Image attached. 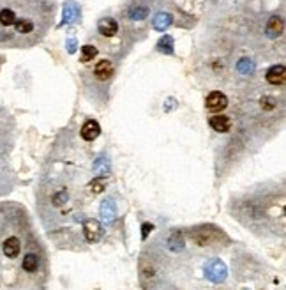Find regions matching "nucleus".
I'll use <instances>...</instances> for the list:
<instances>
[{"label": "nucleus", "mask_w": 286, "mask_h": 290, "mask_svg": "<svg viewBox=\"0 0 286 290\" xmlns=\"http://www.w3.org/2000/svg\"><path fill=\"white\" fill-rule=\"evenodd\" d=\"M237 69H239V73H242V75H249V73L252 71V64L249 62L248 59H242L237 64Z\"/></svg>", "instance_id": "393cba45"}, {"label": "nucleus", "mask_w": 286, "mask_h": 290, "mask_svg": "<svg viewBox=\"0 0 286 290\" xmlns=\"http://www.w3.org/2000/svg\"><path fill=\"white\" fill-rule=\"evenodd\" d=\"M97 55V48L92 46V44H85L83 48H81V53H80V60L81 62H90V60L96 59Z\"/></svg>", "instance_id": "aec40b11"}, {"label": "nucleus", "mask_w": 286, "mask_h": 290, "mask_svg": "<svg viewBox=\"0 0 286 290\" xmlns=\"http://www.w3.org/2000/svg\"><path fill=\"white\" fill-rule=\"evenodd\" d=\"M276 106H278V101H276L274 97L265 96L263 99H261V108H263V110H274Z\"/></svg>", "instance_id": "a878e982"}, {"label": "nucleus", "mask_w": 286, "mask_h": 290, "mask_svg": "<svg viewBox=\"0 0 286 290\" xmlns=\"http://www.w3.org/2000/svg\"><path fill=\"white\" fill-rule=\"evenodd\" d=\"M69 200V193L66 191V189H59L57 193H53V197H51V206L53 207H62L64 204Z\"/></svg>", "instance_id": "412c9836"}, {"label": "nucleus", "mask_w": 286, "mask_h": 290, "mask_svg": "<svg viewBox=\"0 0 286 290\" xmlns=\"http://www.w3.org/2000/svg\"><path fill=\"white\" fill-rule=\"evenodd\" d=\"M172 23H173V16L170 13H159L156 18H154V20H152V25H154V29L159 30V32L168 30Z\"/></svg>", "instance_id": "ddd939ff"}, {"label": "nucleus", "mask_w": 286, "mask_h": 290, "mask_svg": "<svg viewBox=\"0 0 286 290\" xmlns=\"http://www.w3.org/2000/svg\"><path fill=\"white\" fill-rule=\"evenodd\" d=\"M157 50L163 51V53H166V55H172L173 53V39L170 38V36H164V38L159 39V42H157Z\"/></svg>", "instance_id": "5701e85b"}, {"label": "nucleus", "mask_w": 286, "mask_h": 290, "mask_svg": "<svg viewBox=\"0 0 286 290\" xmlns=\"http://www.w3.org/2000/svg\"><path fill=\"white\" fill-rule=\"evenodd\" d=\"M148 16V7H143V5H135V7L129 9V18L131 20H145Z\"/></svg>", "instance_id": "4be33fe9"}, {"label": "nucleus", "mask_w": 286, "mask_h": 290, "mask_svg": "<svg viewBox=\"0 0 286 290\" xmlns=\"http://www.w3.org/2000/svg\"><path fill=\"white\" fill-rule=\"evenodd\" d=\"M83 236H85V239H87V243H97L103 236L101 223L94 218L85 219L83 221Z\"/></svg>", "instance_id": "7ed1b4c3"}, {"label": "nucleus", "mask_w": 286, "mask_h": 290, "mask_svg": "<svg viewBox=\"0 0 286 290\" xmlns=\"http://www.w3.org/2000/svg\"><path fill=\"white\" fill-rule=\"evenodd\" d=\"M14 30L21 36L32 34V32H34V23L30 20H27V18H20V20H16V23H14Z\"/></svg>", "instance_id": "f3484780"}, {"label": "nucleus", "mask_w": 286, "mask_h": 290, "mask_svg": "<svg viewBox=\"0 0 286 290\" xmlns=\"http://www.w3.org/2000/svg\"><path fill=\"white\" fill-rule=\"evenodd\" d=\"M154 230V227H152L150 223H143L142 225V239L145 241L148 237V234H150V232Z\"/></svg>", "instance_id": "bb28decb"}, {"label": "nucleus", "mask_w": 286, "mask_h": 290, "mask_svg": "<svg viewBox=\"0 0 286 290\" xmlns=\"http://www.w3.org/2000/svg\"><path fill=\"white\" fill-rule=\"evenodd\" d=\"M108 170H109V161L106 160V158H99V160H96V163H94V172L106 177L108 175Z\"/></svg>", "instance_id": "b1692460"}, {"label": "nucleus", "mask_w": 286, "mask_h": 290, "mask_svg": "<svg viewBox=\"0 0 286 290\" xmlns=\"http://www.w3.org/2000/svg\"><path fill=\"white\" fill-rule=\"evenodd\" d=\"M18 16L11 7H4L0 11V25L2 27H13L16 23Z\"/></svg>", "instance_id": "dca6fc26"}, {"label": "nucleus", "mask_w": 286, "mask_h": 290, "mask_svg": "<svg viewBox=\"0 0 286 290\" xmlns=\"http://www.w3.org/2000/svg\"><path fill=\"white\" fill-rule=\"evenodd\" d=\"M265 80L269 82L270 85H274V87H279V85H283L286 82L285 66H281V64H276V66H272V68L267 71Z\"/></svg>", "instance_id": "423d86ee"}, {"label": "nucleus", "mask_w": 286, "mask_h": 290, "mask_svg": "<svg viewBox=\"0 0 286 290\" xmlns=\"http://www.w3.org/2000/svg\"><path fill=\"white\" fill-rule=\"evenodd\" d=\"M99 135H101V126H99V122L92 121V119L85 122L80 129V136L85 142H94V140H97Z\"/></svg>", "instance_id": "39448f33"}, {"label": "nucleus", "mask_w": 286, "mask_h": 290, "mask_svg": "<svg viewBox=\"0 0 286 290\" xmlns=\"http://www.w3.org/2000/svg\"><path fill=\"white\" fill-rule=\"evenodd\" d=\"M2 251L7 258H16L21 251V243L18 237H7L2 244Z\"/></svg>", "instance_id": "9d476101"}, {"label": "nucleus", "mask_w": 286, "mask_h": 290, "mask_svg": "<svg viewBox=\"0 0 286 290\" xmlns=\"http://www.w3.org/2000/svg\"><path fill=\"white\" fill-rule=\"evenodd\" d=\"M166 244H168V249H172V251H182V249H184V244H185L184 234H182L180 230L172 232Z\"/></svg>", "instance_id": "4468645a"}, {"label": "nucleus", "mask_w": 286, "mask_h": 290, "mask_svg": "<svg viewBox=\"0 0 286 290\" xmlns=\"http://www.w3.org/2000/svg\"><path fill=\"white\" fill-rule=\"evenodd\" d=\"M106 186H108V177L96 175V177H94V181L89 184V188H90V191H92L94 195H99V193H103V191H105Z\"/></svg>", "instance_id": "a211bd4d"}, {"label": "nucleus", "mask_w": 286, "mask_h": 290, "mask_svg": "<svg viewBox=\"0 0 286 290\" xmlns=\"http://www.w3.org/2000/svg\"><path fill=\"white\" fill-rule=\"evenodd\" d=\"M189 237L198 246H209V244L217 243L221 239V234L214 227H198L189 232Z\"/></svg>", "instance_id": "f257e3e1"}, {"label": "nucleus", "mask_w": 286, "mask_h": 290, "mask_svg": "<svg viewBox=\"0 0 286 290\" xmlns=\"http://www.w3.org/2000/svg\"><path fill=\"white\" fill-rule=\"evenodd\" d=\"M111 73H113V66H111V62H109L108 59L105 60H99V62L96 64V68H94V75H96L97 80L101 82H106L111 76Z\"/></svg>", "instance_id": "f8f14e48"}, {"label": "nucleus", "mask_w": 286, "mask_h": 290, "mask_svg": "<svg viewBox=\"0 0 286 290\" xmlns=\"http://www.w3.org/2000/svg\"><path fill=\"white\" fill-rule=\"evenodd\" d=\"M228 276L226 264L221 258H211L205 264V278L211 283H223Z\"/></svg>", "instance_id": "f03ea898"}, {"label": "nucleus", "mask_w": 286, "mask_h": 290, "mask_svg": "<svg viewBox=\"0 0 286 290\" xmlns=\"http://www.w3.org/2000/svg\"><path fill=\"white\" fill-rule=\"evenodd\" d=\"M21 269L25 271V273H36V271L39 269L37 255H34V253L25 255V258H23V262H21Z\"/></svg>", "instance_id": "2eb2a0df"}, {"label": "nucleus", "mask_w": 286, "mask_h": 290, "mask_svg": "<svg viewBox=\"0 0 286 290\" xmlns=\"http://www.w3.org/2000/svg\"><path fill=\"white\" fill-rule=\"evenodd\" d=\"M267 36H269L270 39H278L283 36V32H285V21H283L281 16H272L269 20V23H267V29H265Z\"/></svg>", "instance_id": "0eeeda50"}, {"label": "nucleus", "mask_w": 286, "mask_h": 290, "mask_svg": "<svg viewBox=\"0 0 286 290\" xmlns=\"http://www.w3.org/2000/svg\"><path fill=\"white\" fill-rule=\"evenodd\" d=\"M78 7H76L74 2H68L64 5V23H72V21L78 18Z\"/></svg>", "instance_id": "6ab92c4d"}, {"label": "nucleus", "mask_w": 286, "mask_h": 290, "mask_svg": "<svg viewBox=\"0 0 286 290\" xmlns=\"http://www.w3.org/2000/svg\"><path fill=\"white\" fill-rule=\"evenodd\" d=\"M99 212H101L103 221L108 225V223H111L115 218H117V206H115V202L111 200V198H106V200H103L101 202Z\"/></svg>", "instance_id": "6e6552de"}, {"label": "nucleus", "mask_w": 286, "mask_h": 290, "mask_svg": "<svg viewBox=\"0 0 286 290\" xmlns=\"http://www.w3.org/2000/svg\"><path fill=\"white\" fill-rule=\"evenodd\" d=\"M97 30H99V34H103L105 38H113L118 32V25L113 18H103V20L99 21V25H97Z\"/></svg>", "instance_id": "9b49d317"}, {"label": "nucleus", "mask_w": 286, "mask_h": 290, "mask_svg": "<svg viewBox=\"0 0 286 290\" xmlns=\"http://www.w3.org/2000/svg\"><path fill=\"white\" fill-rule=\"evenodd\" d=\"M209 124L217 133H228V131L232 129V119L228 117V115H214V117H211Z\"/></svg>", "instance_id": "1a4fd4ad"}, {"label": "nucleus", "mask_w": 286, "mask_h": 290, "mask_svg": "<svg viewBox=\"0 0 286 290\" xmlns=\"http://www.w3.org/2000/svg\"><path fill=\"white\" fill-rule=\"evenodd\" d=\"M205 106H207V110H209V112H214V114H217V112H223V110L228 106V97L224 96L223 92L214 90V92H211L209 96H207Z\"/></svg>", "instance_id": "20e7f679"}]
</instances>
